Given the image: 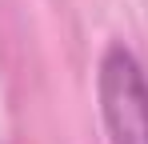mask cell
<instances>
[{
	"label": "cell",
	"mask_w": 148,
	"mask_h": 144,
	"mask_svg": "<svg viewBox=\"0 0 148 144\" xmlns=\"http://www.w3.org/2000/svg\"><path fill=\"white\" fill-rule=\"evenodd\" d=\"M108 144H148V72L128 44H108L96 68Z\"/></svg>",
	"instance_id": "6da1fadb"
}]
</instances>
